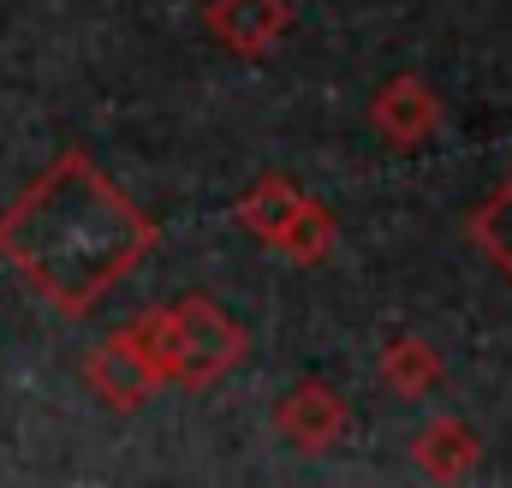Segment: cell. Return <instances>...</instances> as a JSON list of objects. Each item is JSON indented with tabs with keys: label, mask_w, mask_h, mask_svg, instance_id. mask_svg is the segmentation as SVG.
<instances>
[{
	"label": "cell",
	"mask_w": 512,
	"mask_h": 488,
	"mask_svg": "<svg viewBox=\"0 0 512 488\" xmlns=\"http://www.w3.org/2000/svg\"><path fill=\"white\" fill-rule=\"evenodd\" d=\"M84 381H90V393H96L108 411H143V405L167 387L161 358H155L149 316H137L120 334H108V340L84 358Z\"/></svg>",
	"instance_id": "obj_3"
},
{
	"label": "cell",
	"mask_w": 512,
	"mask_h": 488,
	"mask_svg": "<svg viewBox=\"0 0 512 488\" xmlns=\"http://www.w3.org/2000/svg\"><path fill=\"white\" fill-rule=\"evenodd\" d=\"M411 459L423 465V477L435 483H465L477 465H483V441L459 423V417H435L411 435Z\"/></svg>",
	"instance_id": "obj_7"
},
{
	"label": "cell",
	"mask_w": 512,
	"mask_h": 488,
	"mask_svg": "<svg viewBox=\"0 0 512 488\" xmlns=\"http://www.w3.org/2000/svg\"><path fill=\"white\" fill-rule=\"evenodd\" d=\"M334 244H340L334 209H328L322 197H298V209H292V221L280 227L274 250H280L286 262H298V268H322V262L334 256Z\"/></svg>",
	"instance_id": "obj_8"
},
{
	"label": "cell",
	"mask_w": 512,
	"mask_h": 488,
	"mask_svg": "<svg viewBox=\"0 0 512 488\" xmlns=\"http://www.w3.org/2000/svg\"><path fill=\"white\" fill-rule=\"evenodd\" d=\"M155 358L167 387H215L221 375L245 364V328L203 292H185L167 310H149Z\"/></svg>",
	"instance_id": "obj_2"
},
{
	"label": "cell",
	"mask_w": 512,
	"mask_h": 488,
	"mask_svg": "<svg viewBox=\"0 0 512 488\" xmlns=\"http://www.w3.org/2000/svg\"><path fill=\"white\" fill-rule=\"evenodd\" d=\"M382 387H393L399 399L435 393L441 387V352L423 334H393L382 346Z\"/></svg>",
	"instance_id": "obj_9"
},
{
	"label": "cell",
	"mask_w": 512,
	"mask_h": 488,
	"mask_svg": "<svg viewBox=\"0 0 512 488\" xmlns=\"http://www.w3.org/2000/svg\"><path fill=\"white\" fill-rule=\"evenodd\" d=\"M298 197H304V191H292V185H286L280 173H262V179H256L251 191H245V197L233 203V221H239V227H245L251 239L274 244V239H280V227L292 221Z\"/></svg>",
	"instance_id": "obj_10"
},
{
	"label": "cell",
	"mask_w": 512,
	"mask_h": 488,
	"mask_svg": "<svg viewBox=\"0 0 512 488\" xmlns=\"http://www.w3.org/2000/svg\"><path fill=\"white\" fill-rule=\"evenodd\" d=\"M155 239L161 227L84 149H60L0 209V262L66 322L90 316L126 274H137Z\"/></svg>",
	"instance_id": "obj_1"
},
{
	"label": "cell",
	"mask_w": 512,
	"mask_h": 488,
	"mask_svg": "<svg viewBox=\"0 0 512 488\" xmlns=\"http://www.w3.org/2000/svg\"><path fill=\"white\" fill-rule=\"evenodd\" d=\"M346 423H352V411H346L340 387H328V381H298V387L280 393V405H274L280 441H292V447H304V453H328V447L346 435Z\"/></svg>",
	"instance_id": "obj_6"
},
{
	"label": "cell",
	"mask_w": 512,
	"mask_h": 488,
	"mask_svg": "<svg viewBox=\"0 0 512 488\" xmlns=\"http://www.w3.org/2000/svg\"><path fill=\"white\" fill-rule=\"evenodd\" d=\"M465 233H471V244L512 280V173H507V185H501L495 197H483V203L471 209Z\"/></svg>",
	"instance_id": "obj_11"
},
{
	"label": "cell",
	"mask_w": 512,
	"mask_h": 488,
	"mask_svg": "<svg viewBox=\"0 0 512 488\" xmlns=\"http://www.w3.org/2000/svg\"><path fill=\"white\" fill-rule=\"evenodd\" d=\"M441 120H447V108H441V96H435L417 72L387 78L382 90H376V102H370V125L382 131V143H393V149L429 143V137L441 131Z\"/></svg>",
	"instance_id": "obj_5"
},
{
	"label": "cell",
	"mask_w": 512,
	"mask_h": 488,
	"mask_svg": "<svg viewBox=\"0 0 512 488\" xmlns=\"http://www.w3.org/2000/svg\"><path fill=\"white\" fill-rule=\"evenodd\" d=\"M203 24H209V36H215L227 54L262 60V54H274V48L286 42L292 6H286V0H209V6H203Z\"/></svg>",
	"instance_id": "obj_4"
}]
</instances>
